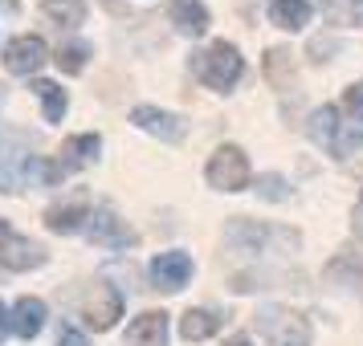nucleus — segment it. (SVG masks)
<instances>
[{"mask_svg": "<svg viewBox=\"0 0 363 346\" xmlns=\"http://www.w3.org/2000/svg\"><path fill=\"white\" fill-rule=\"evenodd\" d=\"M192 69H196V78L208 90H233V86L241 82V74H245V57H241V50L233 45V41H213L204 53H196L192 57Z\"/></svg>", "mask_w": 363, "mask_h": 346, "instance_id": "1", "label": "nucleus"}, {"mask_svg": "<svg viewBox=\"0 0 363 346\" xmlns=\"http://www.w3.org/2000/svg\"><path fill=\"white\" fill-rule=\"evenodd\" d=\"M225 241L237 245L241 253H262L265 245H281V248H298L302 236L294 229H274V224H253L245 216H233L225 224Z\"/></svg>", "mask_w": 363, "mask_h": 346, "instance_id": "2", "label": "nucleus"}, {"mask_svg": "<svg viewBox=\"0 0 363 346\" xmlns=\"http://www.w3.org/2000/svg\"><path fill=\"white\" fill-rule=\"evenodd\" d=\"M306 134H311L318 147H327L330 155H339V159L363 147V134L355 131V127H343L335 106H318L311 115V122H306Z\"/></svg>", "mask_w": 363, "mask_h": 346, "instance_id": "3", "label": "nucleus"}, {"mask_svg": "<svg viewBox=\"0 0 363 346\" xmlns=\"http://www.w3.org/2000/svg\"><path fill=\"white\" fill-rule=\"evenodd\" d=\"M249 175H253L249 171V155L241 147H233V143L216 147L208 155V167H204V180L213 183L216 192H245Z\"/></svg>", "mask_w": 363, "mask_h": 346, "instance_id": "4", "label": "nucleus"}, {"mask_svg": "<svg viewBox=\"0 0 363 346\" xmlns=\"http://www.w3.org/2000/svg\"><path fill=\"white\" fill-rule=\"evenodd\" d=\"M257 326L269 338V346H311V322L294 310L269 306V310L257 313Z\"/></svg>", "mask_w": 363, "mask_h": 346, "instance_id": "5", "label": "nucleus"}, {"mask_svg": "<svg viewBox=\"0 0 363 346\" xmlns=\"http://www.w3.org/2000/svg\"><path fill=\"white\" fill-rule=\"evenodd\" d=\"M41 265H45V248L29 236H21V232H13L9 220H0V269L25 273V269H41Z\"/></svg>", "mask_w": 363, "mask_h": 346, "instance_id": "6", "label": "nucleus"}, {"mask_svg": "<svg viewBox=\"0 0 363 346\" xmlns=\"http://www.w3.org/2000/svg\"><path fill=\"white\" fill-rule=\"evenodd\" d=\"M82 318L90 330H111L123 318V294H118L111 281H94V289L86 294V306H82Z\"/></svg>", "mask_w": 363, "mask_h": 346, "instance_id": "7", "label": "nucleus"}, {"mask_svg": "<svg viewBox=\"0 0 363 346\" xmlns=\"http://www.w3.org/2000/svg\"><path fill=\"white\" fill-rule=\"evenodd\" d=\"M45 62H50V50H45V41L33 37V33H21V37H13V41L4 45V69L17 74V78L37 74Z\"/></svg>", "mask_w": 363, "mask_h": 346, "instance_id": "8", "label": "nucleus"}, {"mask_svg": "<svg viewBox=\"0 0 363 346\" xmlns=\"http://www.w3.org/2000/svg\"><path fill=\"white\" fill-rule=\"evenodd\" d=\"M147 277H151V285H155V289L176 294V289H184V285H188V277H192V257H188V253H180V248L160 253V257L151 261Z\"/></svg>", "mask_w": 363, "mask_h": 346, "instance_id": "9", "label": "nucleus"}, {"mask_svg": "<svg viewBox=\"0 0 363 346\" xmlns=\"http://www.w3.org/2000/svg\"><path fill=\"white\" fill-rule=\"evenodd\" d=\"M131 122L139 127V131L164 139V143H180L184 134H188V122H184L180 115H172V110H160V106H135Z\"/></svg>", "mask_w": 363, "mask_h": 346, "instance_id": "10", "label": "nucleus"}, {"mask_svg": "<svg viewBox=\"0 0 363 346\" xmlns=\"http://www.w3.org/2000/svg\"><path fill=\"white\" fill-rule=\"evenodd\" d=\"M90 241L102 248H131L139 236H135V229L127 224V220H118L111 208H99V212L90 216Z\"/></svg>", "mask_w": 363, "mask_h": 346, "instance_id": "11", "label": "nucleus"}, {"mask_svg": "<svg viewBox=\"0 0 363 346\" xmlns=\"http://www.w3.org/2000/svg\"><path fill=\"white\" fill-rule=\"evenodd\" d=\"M127 346H167V313L147 310L127 326Z\"/></svg>", "mask_w": 363, "mask_h": 346, "instance_id": "12", "label": "nucleus"}, {"mask_svg": "<svg viewBox=\"0 0 363 346\" xmlns=\"http://www.w3.org/2000/svg\"><path fill=\"white\" fill-rule=\"evenodd\" d=\"M90 200L86 196H74L69 204H53L50 212H45V229L50 232H62V236H69V232L82 229V220H90Z\"/></svg>", "mask_w": 363, "mask_h": 346, "instance_id": "13", "label": "nucleus"}, {"mask_svg": "<svg viewBox=\"0 0 363 346\" xmlns=\"http://www.w3.org/2000/svg\"><path fill=\"white\" fill-rule=\"evenodd\" d=\"M167 17L176 25V33H184V37L208 33V8H204L200 0H172V4H167Z\"/></svg>", "mask_w": 363, "mask_h": 346, "instance_id": "14", "label": "nucleus"}, {"mask_svg": "<svg viewBox=\"0 0 363 346\" xmlns=\"http://www.w3.org/2000/svg\"><path fill=\"white\" fill-rule=\"evenodd\" d=\"M102 151V139L99 134H69L66 143H62V155H57V163H62V171H78V167H86L90 159H99Z\"/></svg>", "mask_w": 363, "mask_h": 346, "instance_id": "15", "label": "nucleus"}, {"mask_svg": "<svg viewBox=\"0 0 363 346\" xmlns=\"http://www.w3.org/2000/svg\"><path fill=\"white\" fill-rule=\"evenodd\" d=\"M41 326H45V301L41 297H21L17 306H13V334L37 338Z\"/></svg>", "mask_w": 363, "mask_h": 346, "instance_id": "16", "label": "nucleus"}, {"mask_svg": "<svg viewBox=\"0 0 363 346\" xmlns=\"http://www.w3.org/2000/svg\"><path fill=\"white\" fill-rule=\"evenodd\" d=\"M269 21L286 29V33H298L311 25V0H274L269 4Z\"/></svg>", "mask_w": 363, "mask_h": 346, "instance_id": "17", "label": "nucleus"}, {"mask_svg": "<svg viewBox=\"0 0 363 346\" xmlns=\"http://www.w3.org/2000/svg\"><path fill=\"white\" fill-rule=\"evenodd\" d=\"M265 82L278 86V90H290V82H294V53L286 50V45H274V50H265Z\"/></svg>", "mask_w": 363, "mask_h": 346, "instance_id": "18", "label": "nucleus"}, {"mask_svg": "<svg viewBox=\"0 0 363 346\" xmlns=\"http://www.w3.org/2000/svg\"><path fill=\"white\" fill-rule=\"evenodd\" d=\"M216 330H220V313H213V310H188L180 318V334L188 342H204V338H213Z\"/></svg>", "mask_w": 363, "mask_h": 346, "instance_id": "19", "label": "nucleus"}, {"mask_svg": "<svg viewBox=\"0 0 363 346\" xmlns=\"http://www.w3.org/2000/svg\"><path fill=\"white\" fill-rule=\"evenodd\" d=\"M41 13L62 29H78L86 21V0H41Z\"/></svg>", "mask_w": 363, "mask_h": 346, "instance_id": "20", "label": "nucleus"}, {"mask_svg": "<svg viewBox=\"0 0 363 346\" xmlns=\"http://www.w3.org/2000/svg\"><path fill=\"white\" fill-rule=\"evenodd\" d=\"M33 94L41 98V106H45V122H62L69 110V98H66V90L57 82H45V78H37L33 82Z\"/></svg>", "mask_w": 363, "mask_h": 346, "instance_id": "21", "label": "nucleus"}, {"mask_svg": "<svg viewBox=\"0 0 363 346\" xmlns=\"http://www.w3.org/2000/svg\"><path fill=\"white\" fill-rule=\"evenodd\" d=\"M327 277L330 281H347L351 289H359L363 294V257H355V253H339V257L327 265Z\"/></svg>", "mask_w": 363, "mask_h": 346, "instance_id": "22", "label": "nucleus"}, {"mask_svg": "<svg viewBox=\"0 0 363 346\" xmlns=\"http://www.w3.org/2000/svg\"><path fill=\"white\" fill-rule=\"evenodd\" d=\"M323 17L335 25H363V0H323Z\"/></svg>", "mask_w": 363, "mask_h": 346, "instance_id": "23", "label": "nucleus"}, {"mask_svg": "<svg viewBox=\"0 0 363 346\" xmlns=\"http://www.w3.org/2000/svg\"><path fill=\"white\" fill-rule=\"evenodd\" d=\"M257 196L262 200H274V204H281V200H290V183L281 180V175H257Z\"/></svg>", "mask_w": 363, "mask_h": 346, "instance_id": "24", "label": "nucleus"}, {"mask_svg": "<svg viewBox=\"0 0 363 346\" xmlns=\"http://www.w3.org/2000/svg\"><path fill=\"white\" fill-rule=\"evenodd\" d=\"M86 45H66V50H57V57H53V62H57V69H62V74H82L86 69Z\"/></svg>", "mask_w": 363, "mask_h": 346, "instance_id": "25", "label": "nucleus"}, {"mask_svg": "<svg viewBox=\"0 0 363 346\" xmlns=\"http://www.w3.org/2000/svg\"><path fill=\"white\" fill-rule=\"evenodd\" d=\"M343 110L351 118H363V82H355V86L343 90Z\"/></svg>", "mask_w": 363, "mask_h": 346, "instance_id": "26", "label": "nucleus"}, {"mask_svg": "<svg viewBox=\"0 0 363 346\" xmlns=\"http://www.w3.org/2000/svg\"><path fill=\"white\" fill-rule=\"evenodd\" d=\"M57 346H90V342H86L74 326H62V330H57Z\"/></svg>", "mask_w": 363, "mask_h": 346, "instance_id": "27", "label": "nucleus"}, {"mask_svg": "<svg viewBox=\"0 0 363 346\" xmlns=\"http://www.w3.org/2000/svg\"><path fill=\"white\" fill-rule=\"evenodd\" d=\"M351 232H355V241H363V196L355 200V208H351Z\"/></svg>", "mask_w": 363, "mask_h": 346, "instance_id": "28", "label": "nucleus"}, {"mask_svg": "<svg viewBox=\"0 0 363 346\" xmlns=\"http://www.w3.org/2000/svg\"><path fill=\"white\" fill-rule=\"evenodd\" d=\"M9 330H13V318H9V310H4V301H0V342L9 338Z\"/></svg>", "mask_w": 363, "mask_h": 346, "instance_id": "29", "label": "nucleus"}, {"mask_svg": "<svg viewBox=\"0 0 363 346\" xmlns=\"http://www.w3.org/2000/svg\"><path fill=\"white\" fill-rule=\"evenodd\" d=\"M225 346H253V342H249L245 334H233V338H229V342H225Z\"/></svg>", "mask_w": 363, "mask_h": 346, "instance_id": "30", "label": "nucleus"}]
</instances>
